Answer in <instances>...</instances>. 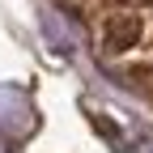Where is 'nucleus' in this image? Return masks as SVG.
<instances>
[{
  "label": "nucleus",
  "instance_id": "obj_1",
  "mask_svg": "<svg viewBox=\"0 0 153 153\" xmlns=\"http://www.w3.org/2000/svg\"><path fill=\"white\" fill-rule=\"evenodd\" d=\"M85 26L94 55L153 98V0H64Z\"/></svg>",
  "mask_w": 153,
  "mask_h": 153
}]
</instances>
